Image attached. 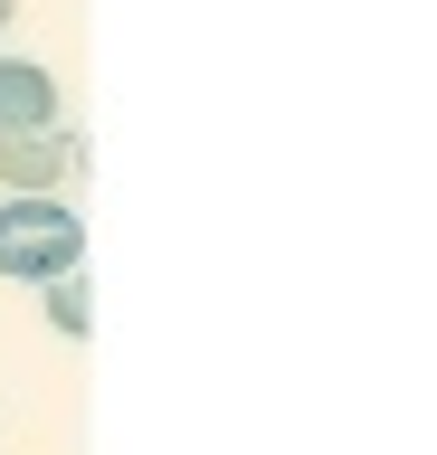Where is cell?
Returning <instances> with one entry per match:
<instances>
[{"mask_svg": "<svg viewBox=\"0 0 437 455\" xmlns=\"http://www.w3.org/2000/svg\"><path fill=\"white\" fill-rule=\"evenodd\" d=\"M38 294H48V323H58L67 341H86V332H95V284H86V266H67V275H48Z\"/></svg>", "mask_w": 437, "mask_h": 455, "instance_id": "cell-4", "label": "cell"}, {"mask_svg": "<svg viewBox=\"0 0 437 455\" xmlns=\"http://www.w3.org/2000/svg\"><path fill=\"white\" fill-rule=\"evenodd\" d=\"M86 180V142L48 124V133H0V190H77Z\"/></svg>", "mask_w": 437, "mask_h": 455, "instance_id": "cell-2", "label": "cell"}, {"mask_svg": "<svg viewBox=\"0 0 437 455\" xmlns=\"http://www.w3.org/2000/svg\"><path fill=\"white\" fill-rule=\"evenodd\" d=\"M67 266H86V219L67 209V190H10L0 199V275L48 284Z\"/></svg>", "mask_w": 437, "mask_h": 455, "instance_id": "cell-1", "label": "cell"}, {"mask_svg": "<svg viewBox=\"0 0 437 455\" xmlns=\"http://www.w3.org/2000/svg\"><path fill=\"white\" fill-rule=\"evenodd\" d=\"M58 124V67L0 57V133H48Z\"/></svg>", "mask_w": 437, "mask_h": 455, "instance_id": "cell-3", "label": "cell"}, {"mask_svg": "<svg viewBox=\"0 0 437 455\" xmlns=\"http://www.w3.org/2000/svg\"><path fill=\"white\" fill-rule=\"evenodd\" d=\"M10 20H20V0H0V38H10Z\"/></svg>", "mask_w": 437, "mask_h": 455, "instance_id": "cell-5", "label": "cell"}]
</instances>
